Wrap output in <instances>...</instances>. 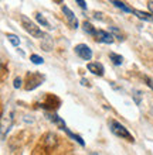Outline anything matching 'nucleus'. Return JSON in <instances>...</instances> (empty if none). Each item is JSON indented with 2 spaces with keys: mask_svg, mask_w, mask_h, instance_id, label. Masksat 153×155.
Returning <instances> with one entry per match:
<instances>
[{
  "mask_svg": "<svg viewBox=\"0 0 153 155\" xmlns=\"http://www.w3.org/2000/svg\"><path fill=\"white\" fill-rule=\"evenodd\" d=\"M6 38H7V41L13 45V47H19V45H20V38L17 37L16 34L9 33V34H6Z\"/></svg>",
  "mask_w": 153,
  "mask_h": 155,
  "instance_id": "17",
  "label": "nucleus"
},
{
  "mask_svg": "<svg viewBox=\"0 0 153 155\" xmlns=\"http://www.w3.org/2000/svg\"><path fill=\"white\" fill-rule=\"evenodd\" d=\"M133 14L141 18L143 21H148V23H152L153 21V14L152 13H146V12H142V10H133Z\"/></svg>",
  "mask_w": 153,
  "mask_h": 155,
  "instance_id": "11",
  "label": "nucleus"
},
{
  "mask_svg": "<svg viewBox=\"0 0 153 155\" xmlns=\"http://www.w3.org/2000/svg\"><path fill=\"white\" fill-rule=\"evenodd\" d=\"M75 2L78 3V6L82 8V10H85V8H87V3H85V0H75Z\"/></svg>",
  "mask_w": 153,
  "mask_h": 155,
  "instance_id": "23",
  "label": "nucleus"
},
{
  "mask_svg": "<svg viewBox=\"0 0 153 155\" xmlns=\"http://www.w3.org/2000/svg\"><path fill=\"white\" fill-rule=\"evenodd\" d=\"M55 2H62V0H55Z\"/></svg>",
  "mask_w": 153,
  "mask_h": 155,
  "instance_id": "27",
  "label": "nucleus"
},
{
  "mask_svg": "<svg viewBox=\"0 0 153 155\" xmlns=\"http://www.w3.org/2000/svg\"><path fill=\"white\" fill-rule=\"evenodd\" d=\"M61 10H62V13H64V16H65L67 21H68V24L71 25V28H78V20H77V17H75L74 13L70 10V7L62 6Z\"/></svg>",
  "mask_w": 153,
  "mask_h": 155,
  "instance_id": "8",
  "label": "nucleus"
},
{
  "mask_svg": "<svg viewBox=\"0 0 153 155\" xmlns=\"http://www.w3.org/2000/svg\"><path fill=\"white\" fill-rule=\"evenodd\" d=\"M30 61L33 62V64H36V65H41V64H44V59H43L41 57L36 55V54H33V55L30 57Z\"/></svg>",
  "mask_w": 153,
  "mask_h": 155,
  "instance_id": "20",
  "label": "nucleus"
},
{
  "mask_svg": "<svg viewBox=\"0 0 153 155\" xmlns=\"http://www.w3.org/2000/svg\"><path fill=\"white\" fill-rule=\"evenodd\" d=\"M112 2V4L115 6V7H118V8H120L122 12H125V13H133V10L132 8H129L126 4L122 2V0H111Z\"/></svg>",
  "mask_w": 153,
  "mask_h": 155,
  "instance_id": "13",
  "label": "nucleus"
},
{
  "mask_svg": "<svg viewBox=\"0 0 153 155\" xmlns=\"http://www.w3.org/2000/svg\"><path fill=\"white\" fill-rule=\"evenodd\" d=\"M64 131H65L67 134H68V137H71V138L72 140H75V141H77V143L79 144V145H81V147H84V145H85V143H84V140L81 138V137H79V135H77V134H74V133H72V131H70V128H64Z\"/></svg>",
  "mask_w": 153,
  "mask_h": 155,
  "instance_id": "14",
  "label": "nucleus"
},
{
  "mask_svg": "<svg viewBox=\"0 0 153 155\" xmlns=\"http://www.w3.org/2000/svg\"><path fill=\"white\" fill-rule=\"evenodd\" d=\"M21 25H23V28H24L33 38H40V40H41V38L44 37V33L41 31V28L37 27L33 21L30 20V18H27L26 16H21Z\"/></svg>",
  "mask_w": 153,
  "mask_h": 155,
  "instance_id": "2",
  "label": "nucleus"
},
{
  "mask_svg": "<svg viewBox=\"0 0 153 155\" xmlns=\"http://www.w3.org/2000/svg\"><path fill=\"white\" fill-rule=\"evenodd\" d=\"M87 68L91 74L96 75V76H102L103 72H105V68H103V65L99 64V62H89L87 65Z\"/></svg>",
  "mask_w": 153,
  "mask_h": 155,
  "instance_id": "10",
  "label": "nucleus"
},
{
  "mask_svg": "<svg viewBox=\"0 0 153 155\" xmlns=\"http://www.w3.org/2000/svg\"><path fill=\"white\" fill-rule=\"evenodd\" d=\"M43 145L50 151V150H54V148L57 147V143H58V140H57V135L53 134V133H47L44 137H43Z\"/></svg>",
  "mask_w": 153,
  "mask_h": 155,
  "instance_id": "6",
  "label": "nucleus"
},
{
  "mask_svg": "<svg viewBox=\"0 0 153 155\" xmlns=\"http://www.w3.org/2000/svg\"><path fill=\"white\" fill-rule=\"evenodd\" d=\"M109 59L113 62V65H122V64H123V58L120 57V55H118V54H115V52L109 54Z\"/></svg>",
  "mask_w": 153,
  "mask_h": 155,
  "instance_id": "18",
  "label": "nucleus"
},
{
  "mask_svg": "<svg viewBox=\"0 0 153 155\" xmlns=\"http://www.w3.org/2000/svg\"><path fill=\"white\" fill-rule=\"evenodd\" d=\"M46 117H47V120H48V121H51L53 123V124H55V126L58 127V128H61V130H64V128H65V123H64V120H62L61 117H60V116H57L55 114V113H46Z\"/></svg>",
  "mask_w": 153,
  "mask_h": 155,
  "instance_id": "9",
  "label": "nucleus"
},
{
  "mask_svg": "<svg viewBox=\"0 0 153 155\" xmlns=\"http://www.w3.org/2000/svg\"><path fill=\"white\" fill-rule=\"evenodd\" d=\"M21 78H16L14 79V83H13V86H14V89H20L21 87Z\"/></svg>",
  "mask_w": 153,
  "mask_h": 155,
  "instance_id": "22",
  "label": "nucleus"
},
{
  "mask_svg": "<svg viewBox=\"0 0 153 155\" xmlns=\"http://www.w3.org/2000/svg\"><path fill=\"white\" fill-rule=\"evenodd\" d=\"M13 124V113H9L7 116L3 114L2 117V140H6V133H9V130L12 128Z\"/></svg>",
  "mask_w": 153,
  "mask_h": 155,
  "instance_id": "5",
  "label": "nucleus"
},
{
  "mask_svg": "<svg viewBox=\"0 0 153 155\" xmlns=\"http://www.w3.org/2000/svg\"><path fill=\"white\" fill-rule=\"evenodd\" d=\"M81 85H82V86H89V82H88V79H81Z\"/></svg>",
  "mask_w": 153,
  "mask_h": 155,
  "instance_id": "24",
  "label": "nucleus"
},
{
  "mask_svg": "<svg viewBox=\"0 0 153 155\" xmlns=\"http://www.w3.org/2000/svg\"><path fill=\"white\" fill-rule=\"evenodd\" d=\"M109 130H111L112 134H115L116 137H119V138H125V140H128V141H130V143L135 141L132 134L128 131V128H126L123 124H120L119 121L111 120V121H109Z\"/></svg>",
  "mask_w": 153,
  "mask_h": 155,
  "instance_id": "1",
  "label": "nucleus"
},
{
  "mask_svg": "<svg viewBox=\"0 0 153 155\" xmlns=\"http://www.w3.org/2000/svg\"><path fill=\"white\" fill-rule=\"evenodd\" d=\"M109 31H111V33L113 34V37L118 38L119 41H123V40H125V38H123V34L120 33V31H119L118 28H116V27H109Z\"/></svg>",
  "mask_w": 153,
  "mask_h": 155,
  "instance_id": "19",
  "label": "nucleus"
},
{
  "mask_svg": "<svg viewBox=\"0 0 153 155\" xmlns=\"http://www.w3.org/2000/svg\"><path fill=\"white\" fill-rule=\"evenodd\" d=\"M95 37H96V40L99 41V42H102V44H112L113 40H115L113 34L109 33V31H105V30H98L95 34Z\"/></svg>",
  "mask_w": 153,
  "mask_h": 155,
  "instance_id": "7",
  "label": "nucleus"
},
{
  "mask_svg": "<svg viewBox=\"0 0 153 155\" xmlns=\"http://www.w3.org/2000/svg\"><path fill=\"white\" fill-rule=\"evenodd\" d=\"M132 96L135 99L136 104H141V92L139 90H132Z\"/></svg>",
  "mask_w": 153,
  "mask_h": 155,
  "instance_id": "21",
  "label": "nucleus"
},
{
  "mask_svg": "<svg viewBox=\"0 0 153 155\" xmlns=\"http://www.w3.org/2000/svg\"><path fill=\"white\" fill-rule=\"evenodd\" d=\"M82 28H84V31L87 34H89V35H95L96 34V30L94 28V25H92L91 23H88V21H84L82 23Z\"/></svg>",
  "mask_w": 153,
  "mask_h": 155,
  "instance_id": "16",
  "label": "nucleus"
},
{
  "mask_svg": "<svg viewBox=\"0 0 153 155\" xmlns=\"http://www.w3.org/2000/svg\"><path fill=\"white\" fill-rule=\"evenodd\" d=\"M36 20H37L38 23H40V24L43 25V27H46V28H48V30L53 28V27L50 25V23H48V21L46 20V17L43 16L41 13H37V14H36Z\"/></svg>",
  "mask_w": 153,
  "mask_h": 155,
  "instance_id": "15",
  "label": "nucleus"
},
{
  "mask_svg": "<svg viewBox=\"0 0 153 155\" xmlns=\"http://www.w3.org/2000/svg\"><path fill=\"white\" fill-rule=\"evenodd\" d=\"M148 7H149L150 13H152V14H153V2H152V0H150L149 3H148Z\"/></svg>",
  "mask_w": 153,
  "mask_h": 155,
  "instance_id": "25",
  "label": "nucleus"
},
{
  "mask_svg": "<svg viewBox=\"0 0 153 155\" xmlns=\"http://www.w3.org/2000/svg\"><path fill=\"white\" fill-rule=\"evenodd\" d=\"M75 54L78 55L81 59H84V61H89L92 58V49L88 47L87 44H78V45H75V48H74Z\"/></svg>",
  "mask_w": 153,
  "mask_h": 155,
  "instance_id": "4",
  "label": "nucleus"
},
{
  "mask_svg": "<svg viewBox=\"0 0 153 155\" xmlns=\"http://www.w3.org/2000/svg\"><path fill=\"white\" fill-rule=\"evenodd\" d=\"M46 78L43 76L41 74H38V72H29L27 74V85H26V90H34L36 87H38V86L43 83V81H44Z\"/></svg>",
  "mask_w": 153,
  "mask_h": 155,
  "instance_id": "3",
  "label": "nucleus"
},
{
  "mask_svg": "<svg viewBox=\"0 0 153 155\" xmlns=\"http://www.w3.org/2000/svg\"><path fill=\"white\" fill-rule=\"evenodd\" d=\"M41 48L44 49V51H47V52L53 49V40L50 38V35L44 34V37L41 38Z\"/></svg>",
  "mask_w": 153,
  "mask_h": 155,
  "instance_id": "12",
  "label": "nucleus"
},
{
  "mask_svg": "<svg viewBox=\"0 0 153 155\" xmlns=\"http://www.w3.org/2000/svg\"><path fill=\"white\" fill-rule=\"evenodd\" d=\"M102 14H101V13H95V14H94V17H95V18H99V20H102Z\"/></svg>",
  "mask_w": 153,
  "mask_h": 155,
  "instance_id": "26",
  "label": "nucleus"
}]
</instances>
